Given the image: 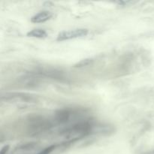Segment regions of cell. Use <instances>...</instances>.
Returning a JSON list of instances; mask_svg holds the SVG:
<instances>
[{
    "mask_svg": "<svg viewBox=\"0 0 154 154\" xmlns=\"http://www.w3.org/2000/svg\"><path fill=\"white\" fill-rule=\"evenodd\" d=\"M93 63V59L87 58V59H84V60H81V61H79L78 63H77L74 66H75V68H79V69H81V68L87 67V66L91 65Z\"/></svg>",
    "mask_w": 154,
    "mask_h": 154,
    "instance_id": "cell-8",
    "label": "cell"
},
{
    "mask_svg": "<svg viewBox=\"0 0 154 154\" xmlns=\"http://www.w3.org/2000/svg\"><path fill=\"white\" fill-rule=\"evenodd\" d=\"M93 126L90 122L84 120L66 126L60 132V135L66 139L65 142L70 144L87 135L93 131Z\"/></svg>",
    "mask_w": 154,
    "mask_h": 154,
    "instance_id": "cell-1",
    "label": "cell"
},
{
    "mask_svg": "<svg viewBox=\"0 0 154 154\" xmlns=\"http://www.w3.org/2000/svg\"><path fill=\"white\" fill-rule=\"evenodd\" d=\"M60 146V144H53V145L49 146V147H46L45 149L42 150L37 154H51L52 152H54L56 149L58 148Z\"/></svg>",
    "mask_w": 154,
    "mask_h": 154,
    "instance_id": "cell-9",
    "label": "cell"
},
{
    "mask_svg": "<svg viewBox=\"0 0 154 154\" xmlns=\"http://www.w3.org/2000/svg\"><path fill=\"white\" fill-rule=\"evenodd\" d=\"M2 102L13 104L20 108H26L36 103V99L34 96L26 93H5L1 97Z\"/></svg>",
    "mask_w": 154,
    "mask_h": 154,
    "instance_id": "cell-2",
    "label": "cell"
},
{
    "mask_svg": "<svg viewBox=\"0 0 154 154\" xmlns=\"http://www.w3.org/2000/svg\"><path fill=\"white\" fill-rule=\"evenodd\" d=\"M136 2H132V1H118V2H115L114 3L117 4L118 5H121V6H126L130 4H134Z\"/></svg>",
    "mask_w": 154,
    "mask_h": 154,
    "instance_id": "cell-10",
    "label": "cell"
},
{
    "mask_svg": "<svg viewBox=\"0 0 154 154\" xmlns=\"http://www.w3.org/2000/svg\"><path fill=\"white\" fill-rule=\"evenodd\" d=\"M26 35L28 37L36 38H45L48 36V33L42 29H34L27 32Z\"/></svg>",
    "mask_w": 154,
    "mask_h": 154,
    "instance_id": "cell-7",
    "label": "cell"
},
{
    "mask_svg": "<svg viewBox=\"0 0 154 154\" xmlns=\"http://www.w3.org/2000/svg\"><path fill=\"white\" fill-rule=\"evenodd\" d=\"M89 30L87 29H75L69 30V31H63L59 33L57 35V40L58 42L70 40V39L78 38L85 37L88 35Z\"/></svg>",
    "mask_w": 154,
    "mask_h": 154,
    "instance_id": "cell-4",
    "label": "cell"
},
{
    "mask_svg": "<svg viewBox=\"0 0 154 154\" xmlns=\"http://www.w3.org/2000/svg\"><path fill=\"white\" fill-rule=\"evenodd\" d=\"M52 126V123L49 120L43 117H35L29 120L28 127L29 133L38 135L49 130Z\"/></svg>",
    "mask_w": 154,
    "mask_h": 154,
    "instance_id": "cell-3",
    "label": "cell"
},
{
    "mask_svg": "<svg viewBox=\"0 0 154 154\" xmlns=\"http://www.w3.org/2000/svg\"><path fill=\"white\" fill-rule=\"evenodd\" d=\"M9 145H5L1 149V151H0V154H6L8 153V151L9 150Z\"/></svg>",
    "mask_w": 154,
    "mask_h": 154,
    "instance_id": "cell-11",
    "label": "cell"
},
{
    "mask_svg": "<svg viewBox=\"0 0 154 154\" xmlns=\"http://www.w3.org/2000/svg\"><path fill=\"white\" fill-rule=\"evenodd\" d=\"M52 17L53 14L51 12L48 11H43L38 12L33 17H32L31 22L34 23H42L49 20Z\"/></svg>",
    "mask_w": 154,
    "mask_h": 154,
    "instance_id": "cell-6",
    "label": "cell"
},
{
    "mask_svg": "<svg viewBox=\"0 0 154 154\" xmlns=\"http://www.w3.org/2000/svg\"><path fill=\"white\" fill-rule=\"evenodd\" d=\"M76 112L73 111V110L69 108H63V109L59 110L56 112L54 116V121L58 124H66V123H70L72 120V117L76 115Z\"/></svg>",
    "mask_w": 154,
    "mask_h": 154,
    "instance_id": "cell-5",
    "label": "cell"
}]
</instances>
